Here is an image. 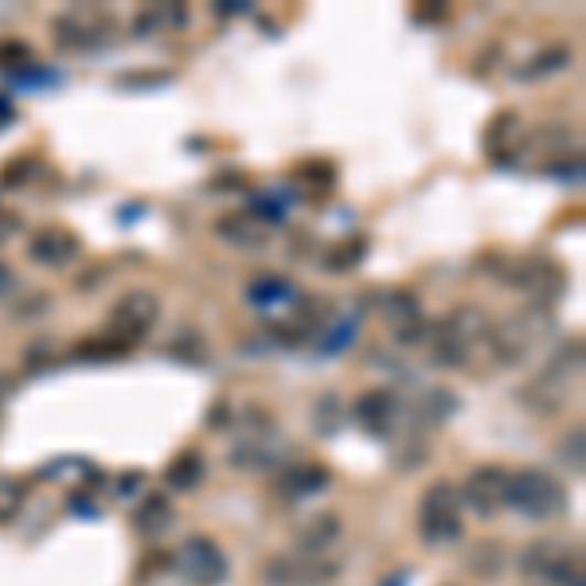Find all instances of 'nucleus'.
<instances>
[{
  "label": "nucleus",
  "mask_w": 586,
  "mask_h": 586,
  "mask_svg": "<svg viewBox=\"0 0 586 586\" xmlns=\"http://www.w3.org/2000/svg\"><path fill=\"white\" fill-rule=\"evenodd\" d=\"M504 509H512L524 520H555L567 512V489L547 469H509V485H504Z\"/></svg>",
  "instance_id": "1"
},
{
  "label": "nucleus",
  "mask_w": 586,
  "mask_h": 586,
  "mask_svg": "<svg viewBox=\"0 0 586 586\" xmlns=\"http://www.w3.org/2000/svg\"><path fill=\"white\" fill-rule=\"evenodd\" d=\"M489 345V317L474 305H457L438 328H434V363L438 368H466L481 348Z\"/></svg>",
  "instance_id": "2"
},
{
  "label": "nucleus",
  "mask_w": 586,
  "mask_h": 586,
  "mask_svg": "<svg viewBox=\"0 0 586 586\" xmlns=\"http://www.w3.org/2000/svg\"><path fill=\"white\" fill-rule=\"evenodd\" d=\"M466 535V509L457 500V485L431 481L419 497V540L426 547H449Z\"/></svg>",
  "instance_id": "3"
},
{
  "label": "nucleus",
  "mask_w": 586,
  "mask_h": 586,
  "mask_svg": "<svg viewBox=\"0 0 586 586\" xmlns=\"http://www.w3.org/2000/svg\"><path fill=\"white\" fill-rule=\"evenodd\" d=\"M547 337H552V317L543 310H532V313H517V317H509L504 325H489V345L485 348H489L497 363L517 368V363H524Z\"/></svg>",
  "instance_id": "4"
},
{
  "label": "nucleus",
  "mask_w": 586,
  "mask_h": 586,
  "mask_svg": "<svg viewBox=\"0 0 586 586\" xmlns=\"http://www.w3.org/2000/svg\"><path fill=\"white\" fill-rule=\"evenodd\" d=\"M161 321V302H156V293L149 290H126L118 302L110 305V317H106V337L121 340V345H138L145 340L149 333L156 328Z\"/></svg>",
  "instance_id": "5"
},
{
  "label": "nucleus",
  "mask_w": 586,
  "mask_h": 586,
  "mask_svg": "<svg viewBox=\"0 0 586 586\" xmlns=\"http://www.w3.org/2000/svg\"><path fill=\"white\" fill-rule=\"evenodd\" d=\"M176 567H181V575L188 578L192 586H219L227 575H231V560H227V552L204 532L188 535V540L176 547Z\"/></svg>",
  "instance_id": "6"
},
{
  "label": "nucleus",
  "mask_w": 586,
  "mask_h": 586,
  "mask_svg": "<svg viewBox=\"0 0 586 586\" xmlns=\"http://www.w3.org/2000/svg\"><path fill=\"white\" fill-rule=\"evenodd\" d=\"M578 363H583V352H578V345H575V352H563L560 360H552L547 368L535 376L532 383L524 388V399L535 406L540 414H555L563 403H567V395H571V388H575V380H578Z\"/></svg>",
  "instance_id": "7"
},
{
  "label": "nucleus",
  "mask_w": 586,
  "mask_h": 586,
  "mask_svg": "<svg viewBox=\"0 0 586 586\" xmlns=\"http://www.w3.org/2000/svg\"><path fill=\"white\" fill-rule=\"evenodd\" d=\"M504 485H509V469L489 462V466L469 469L466 485L457 489V500H462V509H469L474 517L492 520L504 509Z\"/></svg>",
  "instance_id": "8"
},
{
  "label": "nucleus",
  "mask_w": 586,
  "mask_h": 586,
  "mask_svg": "<svg viewBox=\"0 0 586 586\" xmlns=\"http://www.w3.org/2000/svg\"><path fill=\"white\" fill-rule=\"evenodd\" d=\"M328 578H337V567L313 555H270L262 567V586H325Z\"/></svg>",
  "instance_id": "9"
},
{
  "label": "nucleus",
  "mask_w": 586,
  "mask_h": 586,
  "mask_svg": "<svg viewBox=\"0 0 586 586\" xmlns=\"http://www.w3.org/2000/svg\"><path fill=\"white\" fill-rule=\"evenodd\" d=\"M78 254H83V239H78L70 227L47 224V227H40V231H32V239H28V259H32L35 267L63 270V267H70V262H78Z\"/></svg>",
  "instance_id": "10"
},
{
  "label": "nucleus",
  "mask_w": 586,
  "mask_h": 586,
  "mask_svg": "<svg viewBox=\"0 0 586 586\" xmlns=\"http://www.w3.org/2000/svg\"><path fill=\"white\" fill-rule=\"evenodd\" d=\"M352 419H356V426H360L363 434H371V438H383V434H388L391 426H395V419H399L395 395H391L388 388L360 391V395H356V403H352Z\"/></svg>",
  "instance_id": "11"
},
{
  "label": "nucleus",
  "mask_w": 586,
  "mask_h": 586,
  "mask_svg": "<svg viewBox=\"0 0 586 586\" xmlns=\"http://www.w3.org/2000/svg\"><path fill=\"white\" fill-rule=\"evenodd\" d=\"M383 321H388V328L395 333V340H403V345H414V340L426 333L423 305H419V297H414L411 290H391L388 297H383Z\"/></svg>",
  "instance_id": "12"
},
{
  "label": "nucleus",
  "mask_w": 586,
  "mask_h": 586,
  "mask_svg": "<svg viewBox=\"0 0 586 586\" xmlns=\"http://www.w3.org/2000/svg\"><path fill=\"white\" fill-rule=\"evenodd\" d=\"M216 239H224L235 250H247V254H259L270 247V224H262L250 211H227L216 219Z\"/></svg>",
  "instance_id": "13"
},
{
  "label": "nucleus",
  "mask_w": 586,
  "mask_h": 586,
  "mask_svg": "<svg viewBox=\"0 0 586 586\" xmlns=\"http://www.w3.org/2000/svg\"><path fill=\"white\" fill-rule=\"evenodd\" d=\"M524 571L528 575H543V578H555V583H578V560H571L567 547L560 543H532L524 555Z\"/></svg>",
  "instance_id": "14"
},
{
  "label": "nucleus",
  "mask_w": 586,
  "mask_h": 586,
  "mask_svg": "<svg viewBox=\"0 0 586 586\" xmlns=\"http://www.w3.org/2000/svg\"><path fill=\"white\" fill-rule=\"evenodd\" d=\"M340 535H345V524H340V517L337 512H313L310 520H305L302 528H297V552L302 555H313V560H321V555L328 552V547H333V543L340 540Z\"/></svg>",
  "instance_id": "15"
},
{
  "label": "nucleus",
  "mask_w": 586,
  "mask_h": 586,
  "mask_svg": "<svg viewBox=\"0 0 586 586\" xmlns=\"http://www.w3.org/2000/svg\"><path fill=\"white\" fill-rule=\"evenodd\" d=\"M173 500L164 497V492H149L145 500H141L138 509H133V532L145 535V540H156V535H164L169 528H173Z\"/></svg>",
  "instance_id": "16"
},
{
  "label": "nucleus",
  "mask_w": 586,
  "mask_h": 586,
  "mask_svg": "<svg viewBox=\"0 0 586 586\" xmlns=\"http://www.w3.org/2000/svg\"><path fill=\"white\" fill-rule=\"evenodd\" d=\"M204 454L196 446H184L181 454H173V462L164 466V485L173 492H192L204 485Z\"/></svg>",
  "instance_id": "17"
},
{
  "label": "nucleus",
  "mask_w": 586,
  "mask_h": 586,
  "mask_svg": "<svg viewBox=\"0 0 586 586\" xmlns=\"http://www.w3.org/2000/svg\"><path fill=\"white\" fill-rule=\"evenodd\" d=\"M571 63H575V55H571L567 47H543L540 55H532V59L520 63V67L512 70V78H520V83H535V78L560 75V70H567Z\"/></svg>",
  "instance_id": "18"
},
{
  "label": "nucleus",
  "mask_w": 586,
  "mask_h": 586,
  "mask_svg": "<svg viewBox=\"0 0 586 586\" xmlns=\"http://www.w3.org/2000/svg\"><path fill=\"white\" fill-rule=\"evenodd\" d=\"M328 485V469L325 466H313V462H302V466H293L282 474V497L297 500V497H310V492H321Z\"/></svg>",
  "instance_id": "19"
},
{
  "label": "nucleus",
  "mask_w": 586,
  "mask_h": 586,
  "mask_svg": "<svg viewBox=\"0 0 586 586\" xmlns=\"http://www.w3.org/2000/svg\"><path fill=\"white\" fill-rule=\"evenodd\" d=\"M55 35H59V47H95L102 40V24H90L83 12H67L55 20Z\"/></svg>",
  "instance_id": "20"
},
{
  "label": "nucleus",
  "mask_w": 586,
  "mask_h": 586,
  "mask_svg": "<svg viewBox=\"0 0 586 586\" xmlns=\"http://www.w3.org/2000/svg\"><path fill=\"white\" fill-rule=\"evenodd\" d=\"M75 356L78 360H121V356H130V345H121V340L113 337H87L75 345Z\"/></svg>",
  "instance_id": "21"
},
{
  "label": "nucleus",
  "mask_w": 586,
  "mask_h": 586,
  "mask_svg": "<svg viewBox=\"0 0 586 586\" xmlns=\"http://www.w3.org/2000/svg\"><path fill=\"white\" fill-rule=\"evenodd\" d=\"M363 250H368V239H345V242H337V247L328 250L325 267L333 270V274H345V270L360 267V262H363Z\"/></svg>",
  "instance_id": "22"
},
{
  "label": "nucleus",
  "mask_w": 586,
  "mask_h": 586,
  "mask_svg": "<svg viewBox=\"0 0 586 586\" xmlns=\"http://www.w3.org/2000/svg\"><path fill=\"white\" fill-rule=\"evenodd\" d=\"M28 63H32V44H24L17 35H4L0 40V70H17L28 67Z\"/></svg>",
  "instance_id": "23"
},
{
  "label": "nucleus",
  "mask_w": 586,
  "mask_h": 586,
  "mask_svg": "<svg viewBox=\"0 0 586 586\" xmlns=\"http://www.w3.org/2000/svg\"><path fill=\"white\" fill-rule=\"evenodd\" d=\"M259 285H267V290H250V302H259V305H267V302H274V297H285V282L282 278H267V282H259Z\"/></svg>",
  "instance_id": "24"
},
{
  "label": "nucleus",
  "mask_w": 586,
  "mask_h": 586,
  "mask_svg": "<svg viewBox=\"0 0 586 586\" xmlns=\"http://www.w3.org/2000/svg\"><path fill=\"white\" fill-rule=\"evenodd\" d=\"M28 169H32V156H17V164H12V169H4V173H0V181H9V184L24 181V176H28Z\"/></svg>",
  "instance_id": "25"
},
{
  "label": "nucleus",
  "mask_w": 586,
  "mask_h": 586,
  "mask_svg": "<svg viewBox=\"0 0 586 586\" xmlns=\"http://www.w3.org/2000/svg\"><path fill=\"white\" fill-rule=\"evenodd\" d=\"M12 290H17V270L9 262H0V297H9Z\"/></svg>",
  "instance_id": "26"
},
{
  "label": "nucleus",
  "mask_w": 586,
  "mask_h": 586,
  "mask_svg": "<svg viewBox=\"0 0 586 586\" xmlns=\"http://www.w3.org/2000/svg\"><path fill=\"white\" fill-rule=\"evenodd\" d=\"M17 227H20V219H17V216H9V211H0V242L9 239V235L17 231Z\"/></svg>",
  "instance_id": "27"
}]
</instances>
